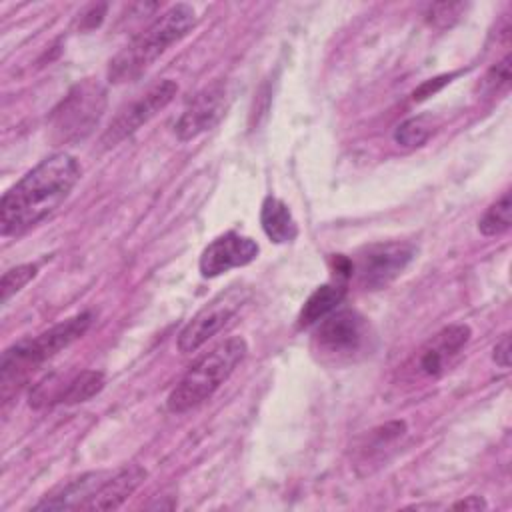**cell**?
Masks as SVG:
<instances>
[{
    "label": "cell",
    "mask_w": 512,
    "mask_h": 512,
    "mask_svg": "<svg viewBox=\"0 0 512 512\" xmlns=\"http://www.w3.org/2000/svg\"><path fill=\"white\" fill-rule=\"evenodd\" d=\"M36 274H38L36 264H20V266H14V268L6 270L4 276H2V282H0L2 304H6L16 292H20Z\"/></svg>",
    "instance_id": "cell-20"
},
{
    "label": "cell",
    "mask_w": 512,
    "mask_h": 512,
    "mask_svg": "<svg viewBox=\"0 0 512 512\" xmlns=\"http://www.w3.org/2000/svg\"><path fill=\"white\" fill-rule=\"evenodd\" d=\"M492 360L500 366V368H510V334H504L492 352Z\"/></svg>",
    "instance_id": "cell-23"
},
{
    "label": "cell",
    "mask_w": 512,
    "mask_h": 512,
    "mask_svg": "<svg viewBox=\"0 0 512 512\" xmlns=\"http://www.w3.org/2000/svg\"><path fill=\"white\" fill-rule=\"evenodd\" d=\"M196 26V10L190 4H174L136 34L108 64V80L124 84L140 78L170 46L186 38Z\"/></svg>",
    "instance_id": "cell-2"
},
{
    "label": "cell",
    "mask_w": 512,
    "mask_h": 512,
    "mask_svg": "<svg viewBox=\"0 0 512 512\" xmlns=\"http://www.w3.org/2000/svg\"><path fill=\"white\" fill-rule=\"evenodd\" d=\"M346 296V284L344 282H330L318 286L298 314V328H310L328 314H332Z\"/></svg>",
    "instance_id": "cell-15"
},
{
    "label": "cell",
    "mask_w": 512,
    "mask_h": 512,
    "mask_svg": "<svg viewBox=\"0 0 512 512\" xmlns=\"http://www.w3.org/2000/svg\"><path fill=\"white\" fill-rule=\"evenodd\" d=\"M510 224H512V196L510 192H504L480 216L478 230L482 236H500L510 230Z\"/></svg>",
    "instance_id": "cell-18"
},
{
    "label": "cell",
    "mask_w": 512,
    "mask_h": 512,
    "mask_svg": "<svg viewBox=\"0 0 512 512\" xmlns=\"http://www.w3.org/2000/svg\"><path fill=\"white\" fill-rule=\"evenodd\" d=\"M314 326L312 346L324 362H352L370 348V324L356 310H334Z\"/></svg>",
    "instance_id": "cell-6"
},
{
    "label": "cell",
    "mask_w": 512,
    "mask_h": 512,
    "mask_svg": "<svg viewBox=\"0 0 512 512\" xmlns=\"http://www.w3.org/2000/svg\"><path fill=\"white\" fill-rule=\"evenodd\" d=\"M92 312H80L46 332L20 340L2 352L0 360V382H2V396L8 398L10 390L16 388L32 370L40 364L68 348L72 342L82 338L92 324Z\"/></svg>",
    "instance_id": "cell-4"
},
{
    "label": "cell",
    "mask_w": 512,
    "mask_h": 512,
    "mask_svg": "<svg viewBox=\"0 0 512 512\" xmlns=\"http://www.w3.org/2000/svg\"><path fill=\"white\" fill-rule=\"evenodd\" d=\"M82 168L68 152H56L40 160L0 202V234L20 236L50 216L78 184Z\"/></svg>",
    "instance_id": "cell-1"
},
{
    "label": "cell",
    "mask_w": 512,
    "mask_h": 512,
    "mask_svg": "<svg viewBox=\"0 0 512 512\" xmlns=\"http://www.w3.org/2000/svg\"><path fill=\"white\" fill-rule=\"evenodd\" d=\"M176 92H178V84L166 78L152 84L138 98L130 100L124 108L118 110V114L112 118V122L104 130L100 138L102 148H114L116 144L132 136L136 130H140L144 124H148L160 110H164L172 102Z\"/></svg>",
    "instance_id": "cell-7"
},
{
    "label": "cell",
    "mask_w": 512,
    "mask_h": 512,
    "mask_svg": "<svg viewBox=\"0 0 512 512\" xmlns=\"http://www.w3.org/2000/svg\"><path fill=\"white\" fill-rule=\"evenodd\" d=\"M242 302H244V290L240 286H232L226 292L218 294L202 310H198L196 316H192V320L178 334L180 354H192L202 344H206L212 336H216L228 324V320L236 314Z\"/></svg>",
    "instance_id": "cell-10"
},
{
    "label": "cell",
    "mask_w": 512,
    "mask_h": 512,
    "mask_svg": "<svg viewBox=\"0 0 512 512\" xmlns=\"http://www.w3.org/2000/svg\"><path fill=\"white\" fill-rule=\"evenodd\" d=\"M248 344L242 336H230L202 354L180 378L166 398L172 414H184L206 402L246 358Z\"/></svg>",
    "instance_id": "cell-3"
},
{
    "label": "cell",
    "mask_w": 512,
    "mask_h": 512,
    "mask_svg": "<svg viewBox=\"0 0 512 512\" xmlns=\"http://www.w3.org/2000/svg\"><path fill=\"white\" fill-rule=\"evenodd\" d=\"M450 78H452V76H440V78H434V80L424 82L418 90H414V100H424V98H428L430 94H434L436 90H440L446 82H450Z\"/></svg>",
    "instance_id": "cell-24"
},
{
    "label": "cell",
    "mask_w": 512,
    "mask_h": 512,
    "mask_svg": "<svg viewBox=\"0 0 512 512\" xmlns=\"http://www.w3.org/2000/svg\"><path fill=\"white\" fill-rule=\"evenodd\" d=\"M508 80H510V56L506 54L496 66L488 70V74L482 80V88L486 92H494V90L498 92L502 86L508 84Z\"/></svg>",
    "instance_id": "cell-22"
},
{
    "label": "cell",
    "mask_w": 512,
    "mask_h": 512,
    "mask_svg": "<svg viewBox=\"0 0 512 512\" xmlns=\"http://www.w3.org/2000/svg\"><path fill=\"white\" fill-rule=\"evenodd\" d=\"M416 256V248L408 242H380L364 248L352 260V274L366 290H380L394 282Z\"/></svg>",
    "instance_id": "cell-8"
},
{
    "label": "cell",
    "mask_w": 512,
    "mask_h": 512,
    "mask_svg": "<svg viewBox=\"0 0 512 512\" xmlns=\"http://www.w3.org/2000/svg\"><path fill=\"white\" fill-rule=\"evenodd\" d=\"M470 336L472 332L466 324H450L442 328L418 348V352L406 364V372L424 380L440 378L446 370H450L454 360L466 348Z\"/></svg>",
    "instance_id": "cell-9"
},
{
    "label": "cell",
    "mask_w": 512,
    "mask_h": 512,
    "mask_svg": "<svg viewBox=\"0 0 512 512\" xmlns=\"http://www.w3.org/2000/svg\"><path fill=\"white\" fill-rule=\"evenodd\" d=\"M106 384V376L100 370H82L66 382H56L54 402L78 404L96 396Z\"/></svg>",
    "instance_id": "cell-17"
},
{
    "label": "cell",
    "mask_w": 512,
    "mask_h": 512,
    "mask_svg": "<svg viewBox=\"0 0 512 512\" xmlns=\"http://www.w3.org/2000/svg\"><path fill=\"white\" fill-rule=\"evenodd\" d=\"M106 110V90L94 80L86 78L78 82L52 110L50 128L56 142L72 144L84 140Z\"/></svg>",
    "instance_id": "cell-5"
},
{
    "label": "cell",
    "mask_w": 512,
    "mask_h": 512,
    "mask_svg": "<svg viewBox=\"0 0 512 512\" xmlns=\"http://www.w3.org/2000/svg\"><path fill=\"white\" fill-rule=\"evenodd\" d=\"M260 224L264 234L276 244L292 242L298 236V226L290 208L274 196L264 198L260 208Z\"/></svg>",
    "instance_id": "cell-16"
},
{
    "label": "cell",
    "mask_w": 512,
    "mask_h": 512,
    "mask_svg": "<svg viewBox=\"0 0 512 512\" xmlns=\"http://www.w3.org/2000/svg\"><path fill=\"white\" fill-rule=\"evenodd\" d=\"M464 4L462 2H440V4H432L428 10V20L436 26H448L452 20H456L458 16H462L464 12Z\"/></svg>",
    "instance_id": "cell-21"
},
{
    "label": "cell",
    "mask_w": 512,
    "mask_h": 512,
    "mask_svg": "<svg viewBox=\"0 0 512 512\" xmlns=\"http://www.w3.org/2000/svg\"><path fill=\"white\" fill-rule=\"evenodd\" d=\"M454 510H486L488 504L482 496H466L464 500L452 504Z\"/></svg>",
    "instance_id": "cell-25"
},
{
    "label": "cell",
    "mask_w": 512,
    "mask_h": 512,
    "mask_svg": "<svg viewBox=\"0 0 512 512\" xmlns=\"http://www.w3.org/2000/svg\"><path fill=\"white\" fill-rule=\"evenodd\" d=\"M106 480L104 472H88L80 478L68 482L58 492L46 496L42 502L34 506V510H72L84 508V504L92 498V494L102 486Z\"/></svg>",
    "instance_id": "cell-14"
},
{
    "label": "cell",
    "mask_w": 512,
    "mask_h": 512,
    "mask_svg": "<svg viewBox=\"0 0 512 512\" xmlns=\"http://www.w3.org/2000/svg\"><path fill=\"white\" fill-rule=\"evenodd\" d=\"M148 472L140 464H128L116 474L108 476L102 486L92 494L82 510H116L120 508L146 480Z\"/></svg>",
    "instance_id": "cell-13"
},
{
    "label": "cell",
    "mask_w": 512,
    "mask_h": 512,
    "mask_svg": "<svg viewBox=\"0 0 512 512\" xmlns=\"http://www.w3.org/2000/svg\"><path fill=\"white\" fill-rule=\"evenodd\" d=\"M434 132V118L430 114H418L406 118L394 130V142L402 148H418L422 146Z\"/></svg>",
    "instance_id": "cell-19"
},
{
    "label": "cell",
    "mask_w": 512,
    "mask_h": 512,
    "mask_svg": "<svg viewBox=\"0 0 512 512\" xmlns=\"http://www.w3.org/2000/svg\"><path fill=\"white\" fill-rule=\"evenodd\" d=\"M260 246L250 236H242L238 232H226L214 238L200 256V274L204 278H216L232 268L246 266L256 260Z\"/></svg>",
    "instance_id": "cell-12"
},
{
    "label": "cell",
    "mask_w": 512,
    "mask_h": 512,
    "mask_svg": "<svg viewBox=\"0 0 512 512\" xmlns=\"http://www.w3.org/2000/svg\"><path fill=\"white\" fill-rule=\"evenodd\" d=\"M228 102V90L222 80H214L204 86L192 100L186 104L182 114L174 124V134L180 142L198 138L200 134L212 130L224 116Z\"/></svg>",
    "instance_id": "cell-11"
}]
</instances>
